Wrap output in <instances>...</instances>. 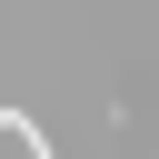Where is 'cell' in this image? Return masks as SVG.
I'll list each match as a JSON object with an SVG mask.
<instances>
[{
    "label": "cell",
    "instance_id": "obj_1",
    "mask_svg": "<svg viewBox=\"0 0 159 159\" xmlns=\"http://www.w3.org/2000/svg\"><path fill=\"white\" fill-rule=\"evenodd\" d=\"M0 159H50V139H40L20 109H0Z\"/></svg>",
    "mask_w": 159,
    "mask_h": 159
}]
</instances>
